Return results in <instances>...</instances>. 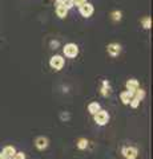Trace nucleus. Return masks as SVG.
Returning a JSON list of instances; mask_svg holds the SVG:
<instances>
[{"mask_svg":"<svg viewBox=\"0 0 153 159\" xmlns=\"http://www.w3.org/2000/svg\"><path fill=\"white\" fill-rule=\"evenodd\" d=\"M0 159H6V157H4V155H3V154H2V152H0Z\"/></svg>","mask_w":153,"mask_h":159,"instance_id":"obj_23","label":"nucleus"},{"mask_svg":"<svg viewBox=\"0 0 153 159\" xmlns=\"http://www.w3.org/2000/svg\"><path fill=\"white\" fill-rule=\"evenodd\" d=\"M48 145H49V141L45 137H39L35 141V146H36V148H39V150H45L48 147Z\"/></svg>","mask_w":153,"mask_h":159,"instance_id":"obj_6","label":"nucleus"},{"mask_svg":"<svg viewBox=\"0 0 153 159\" xmlns=\"http://www.w3.org/2000/svg\"><path fill=\"white\" fill-rule=\"evenodd\" d=\"M132 97H133V94H132L131 92H128V90L122 92V93L120 94V99H121V102L124 103V105H129Z\"/></svg>","mask_w":153,"mask_h":159,"instance_id":"obj_9","label":"nucleus"},{"mask_svg":"<svg viewBox=\"0 0 153 159\" xmlns=\"http://www.w3.org/2000/svg\"><path fill=\"white\" fill-rule=\"evenodd\" d=\"M122 154L127 159H136L137 158V148L136 147H125L122 150Z\"/></svg>","mask_w":153,"mask_h":159,"instance_id":"obj_7","label":"nucleus"},{"mask_svg":"<svg viewBox=\"0 0 153 159\" xmlns=\"http://www.w3.org/2000/svg\"><path fill=\"white\" fill-rule=\"evenodd\" d=\"M85 3H87V0H73V6H76V7H81Z\"/></svg>","mask_w":153,"mask_h":159,"instance_id":"obj_20","label":"nucleus"},{"mask_svg":"<svg viewBox=\"0 0 153 159\" xmlns=\"http://www.w3.org/2000/svg\"><path fill=\"white\" fill-rule=\"evenodd\" d=\"M112 19L115 20V21H118V20H121V12H120V11L112 12Z\"/></svg>","mask_w":153,"mask_h":159,"instance_id":"obj_19","label":"nucleus"},{"mask_svg":"<svg viewBox=\"0 0 153 159\" xmlns=\"http://www.w3.org/2000/svg\"><path fill=\"white\" fill-rule=\"evenodd\" d=\"M63 53L67 58H76L77 54H79V47L73 43L65 44V47L63 48Z\"/></svg>","mask_w":153,"mask_h":159,"instance_id":"obj_1","label":"nucleus"},{"mask_svg":"<svg viewBox=\"0 0 153 159\" xmlns=\"http://www.w3.org/2000/svg\"><path fill=\"white\" fill-rule=\"evenodd\" d=\"M107 51L112 57H116V56H118V54L121 53V45L120 44H117V43H111V44H108Z\"/></svg>","mask_w":153,"mask_h":159,"instance_id":"obj_5","label":"nucleus"},{"mask_svg":"<svg viewBox=\"0 0 153 159\" xmlns=\"http://www.w3.org/2000/svg\"><path fill=\"white\" fill-rule=\"evenodd\" d=\"M145 90H142V89H137V90H135V93H133V97H135V98H137V99H139V101L141 102L142 101V99H144L145 98Z\"/></svg>","mask_w":153,"mask_h":159,"instance_id":"obj_13","label":"nucleus"},{"mask_svg":"<svg viewBox=\"0 0 153 159\" xmlns=\"http://www.w3.org/2000/svg\"><path fill=\"white\" fill-rule=\"evenodd\" d=\"M79 11H80V15L83 17H91L92 15H93V12H95V8H93V6L91 3H85V4H83L81 7H79Z\"/></svg>","mask_w":153,"mask_h":159,"instance_id":"obj_4","label":"nucleus"},{"mask_svg":"<svg viewBox=\"0 0 153 159\" xmlns=\"http://www.w3.org/2000/svg\"><path fill=\"white\" fill-rule=\"evenodd\" d=\"M125 86H127V90H128V92H131L132 94L135 93V90H137V89L140 88V85H139V81H137V80H135V78L128 80L127 84H125Z\"/></svg>","mask_w":153,"mask_h":159,"instance_id":"obj_8","label":"nucleus"},{"mask_svg":"<svg viewBox=\"0 0 153 159\" xmlns=\"http://www.w3.org/2000/svg\"><path fill=\"white\" fill-rule=\"evenodd\" d=\"M6 159H13V158H6Z\"/></svg>","mask_w":153,"mask_h":159,"instance_id":"obj_24","label":"nucleus"},{"mask_svg":"<svg viewBox=\"0 0 153 159\" xmlns=\"http://www.w3.org/2000/svg\"><path fill=\"white\" fill-rule=\"evenodd\" d=\"M55 6H56V7H61V6H64V4H63V0H56V2H55Z\"/></svg>","mask_w":153,"mask_h":159,"instance_id":"obj_22","label":"nucleus"},{"mask_svg":"<svg viewBox=\"0 0 153 159\" xmlns=\"http://www.w3.org/2000/svg\"><path fill=\"white\" fill-rule=\"evenodd\" d=\"M141 23H142V27H144L145 29H151V27H152V20H151L149 16H146V17L142 19Z\"/></svg>","mask_w":153,"mask_h":159,"instance_id":"obj_15","label":"nucleus"},{"mask_svg":"<svg viewBox=\"0 0 153 159\" xmlns=\"http://www.w3.org/2000/svg\"><path fill=\"white\" fill-rule=\"evenodd\" d=\"M100 109H101V107H100V103H98V102H91L89 105H88V111H89L92 116H93V114H95L96 111L100 110Z\"/></svg>","mask_w":153,"mask_h":159,"instance_id":"obj_12","label":"nucleus"},{"mask_svg":"<svg viewBox=\"0 0 153 159\" xmlns=\"http://www.w3.org/2000/svg\"><path fill=\"white\" fill-rule=\"evenodd\" d=\"M101 94L104 97H108L111 94V89H109V82L108 81H104L103 82V88H101Z\"/></svg>","mask_w":153,"mask_h":159,"instance_id":"obj_14","label":"nucleus"},{"mask_svg":"<svg viewBox=\"0 0 153 159\" xmlns=\"http://www.w3.org/2000/svg\"><path fill=\"white\" fill-rule=\"evenodd\" d=\"M2 154L6 158H13V155L16 154V150H15V147L13 146H6L3 148V151H2Z\"/></svg>","mask_w":153,"mask_h":159,"instance_id":"obj_10","label":"nucleus"},{"mask_svg":"<svg viewBox=\"0 0 153 159\" xmlns=\"http://www.w3.org/2000/svg\"><path fill=\"white\" fill-rule=\"evenodd\" d=\"M139 105H140V101H139V99L135 98V97H132L131 102H129V106L133 107V109H136V107H139Z\"/></svg>","mask_w":153,"mask_h":159,"instance_id":"obj_17","label":"nucleus"},{"mask_svg":"<svg viewBox=\"0 0 153 159\" xmlns=\"http://www.w3.org/2000/svg\"><path fill=\"white\" fill-rule=\"evenodd\" d=\"M13 159H26V154L24 152H16L13 155Z\"/></svg>","mask_w":153,"mask_h":159,"instance_id":"obj_21","label":"nucleus"},{"mask_svg":"<svg viewBox=\"0 0 153 159\" xmlns=\"http://www.w3.org/2000/svg\"><path fill=\"white\" fill-rule=\"evenodd\" d=\"M88 146V141L85 138H81V139H79V142H77V148H80V150H85Z\"/></svg>","mask_w":153,"mask_h":159,"instance_id":"obj_16","label":"nucleus"},{"mask_svg":"<svg viewBox=\"0 0 153 159\" xmlns=\"http://www.w3.org/2000/svg\"><path fill=\"white\" fill-rule=\"evenodd\" d=\"M93 119H95V122L98 126H104L108 123V121H109V114H108V111L101 110L100 109L98 111H96L95 114H93Z\"/></svg>","mask_w":153,"mask_h":159,"instance_id":"obj_2","label":"nucleus"},{"mask_svg":"<svg viewBox=\"0 0 153 159\" xmlns=\"http://www.w3.org/2000/svg\"><path fill=\"white\" fill-rule=\"evenodd\" d=\"M63 4H64V7H65L67 9H71V8L75 7L73 6V0H63Z\"/></svg>","mask_w":153,"mask_h":159,"instance_id":"obj_18","label":"nucleus"},{"mask_svg":"<svg viewBox=\"0 0 153 159\" xmlns=\"http://www.w3.org/2000/svg\"><path fill=\"white\" fill-rule=\"evenodd\" d=\"M56 15L60 19H65L67 17V15H68V9L64 7V6H61V7H56Z\"/></svg>","mask_w":153,"mask_h":159,"instance_id":"obj_11","label":"nucleus"},{"mask_svg":"<svg viewBox=\"0 0 153 159\" xmlns=\"http://www.w3.org/2000/svg\"><path fill=\"white\" fill-rule=\"evenodd\" d=\"M64 64H65V60H64L63 56H59V54H55V56H52L51 60H49V65L53 70H61L64 68Z\"/></svg>","mask_w":153,"mask_h":159,"instance_id":"obj_3","label":"nucleus"}]
</instances>
